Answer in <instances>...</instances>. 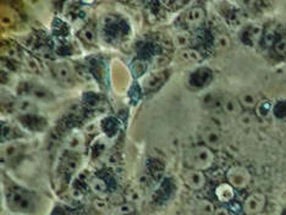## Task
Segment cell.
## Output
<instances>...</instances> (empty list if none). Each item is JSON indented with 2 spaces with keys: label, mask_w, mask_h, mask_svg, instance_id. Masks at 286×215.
Instances as JSON below:
<instances>
[{
  "label": "cell",
  "mask_w": 286,
  "mask_h": 215,
  "mask_svg": "<svg viewBox=\"0 0 286 215\" xmlns=\"http://www.w3.org/2000/svg\"><path fill=\"white\" fill-rule=\"evenodd\" d=\"M56 53H58V54H60V55H64V56L71 55V54L73 53L72 44L69 42L61 43V44L58 47V49H56Z\"/></svg>",
  "instance_id": "cell-34"
},
{
  "label": "cell",
  "mask_w": 286,
  "mask_h": 215,
  "mask_svg": "<svg viewBox=\"0 0 286 215\" xmlns=\"http://www.w3.org/2000/svg\"><path fill=\"white\" fill-rule=\"evenodd\" d=\"M94 205H95V208H97V209H99V210H106L107 209V202L106 200H103V199H97L94 202Z\"/></svg>",
  "instance_id": "cell-39"
},
{
  "label": "cell",
  "mask_w": 286,
  "mask_h": 215,
  "mask_svg": "<svg viewBox=\"0 0 286 215\" xmlns=\"http://www.w3.org/2000/svg\"><path fill=\"white\" fill-rule=\"evenodd\" d=\"M147 166H148L149 175L154 179H159L161 175H163L164 171V164L161 160L157 159V158H149L147 161Z\"/></svg>",
  "instance_id": "cell-20"
},
{
  "label": "cell",
  "mask_w": 286,
  "mask_h": 215,
  "mask_svg": "<svg viewBox=\"0 0 286 215\" xmlns=\"http://www.w3.org/2000/svg\"><path fill=\"white\" fill-rule=\"evenodd\" d=\"M8 205L11 210L18 213H30L35 208L32 196L20 187H13L6 196Z\"/></svg>",
  "instance_id": "cell-3"
},
{
  "label": "cell",
  "mask_w": 286,
  "mask_h": 215,
  "mask_svg": "<svg viewBox=\"0 0 286 215\" xmlns=\"http://www.w3.org/2000/svg\"><path fill=\"white\" fill-rule=\"evenodd\" d=\"M203 104L207 109L211 110H216V109H221V104H223V98L219 95L214 94V93H209L204 97Z\"/></svg>",
  "instance_id": "cell-24"
},
{
  "label": "cell",
  "mask_w": 286,
  "mask_h": 215,
  "mask_svg": "<svg viewBox=\"0 0 286 215\" xmlns=\"http://www.w3.org/2000/svg\"><path fill=\"white\" fill-rule=\"evenodd\" d=\"M214 153L207 145H197L190 148L185 154V163L190 169L203 171L209 169L214 164Z\"/></svg>",
  "instance_id": "cell-2"
},
{
  "label": "cell",
  "mask_w": 286,
  "mask_h": 215,
  "mask_svg": "<svg viewBox=\"0 0 286 215\" xmlns=\"http://www.w3.org/2000/svg\"><path fill=\"white\" fill-rule=\"evenodd\" d=\"M228 182L232 186L233 188L244 190L251 183V174L245 166L236 165L229 169L226 174Z\"/></svg>",
  "instance_id": "cell-5"
},
{
  "label": "cell",
  "mask_w": 286,
  "mask_h": 215,
  "mask_svg": "<svg viewBox=\"0 0 286 215\" xmlns=\"http://www.w3.org/2000/svg\"><path fill=\"white\" fill-rule=\"evenodd\" d=\"M267 198L263 193L253 192L245 199L242 209L246 215H256L263 213L266 208Z\"/></svg>",
  "instance_id": "cell-8"
},
{
  "label": "cell",
  "mask_w": 286,
  "mask_h": 215,
  "mask_svg": "<svg viewBox=\"0 0 286 215\" xmlns=\"http://www.w3.org/2000/svg\"><path fill=\"white\" fill-rule=\"evenodd\" d=\"M181 56H182V60L191 64L199 63V61L202 60L201 52L195 49V48H186V49H182L181 50Z\"/></svg>",
  "instance_id": "cell-22"
},
{
  "label": "cell",
  "mask_w": 286,
  "mask_h": 215,
  "mask_svg": "<svg viewBox=\"0 0 286 215\" xmlns=\"http://www.w3.org/2000/svg\"><path fill=\"white\" fill-rule=\"evenodd\" d=\"M127 196H128V197H127L128 199L132 200V202H136V200H138V198H140V196H138V193L136 192L135 190H130V191H128Z\"/></svg>",
  "instance_id": "cell-40"
},
{
  "label": "cell",
  "mask_w": 286,
  "mask_h": 215,
  "mask_svg": "<svg viewBox=\"0 0 286 215\" xmlns=\"http://www.w3.org/2000/svg\"><path fill=\"white\" fill-rule=\"evenodd\" d=\"M128 35H130V26L125 18L113 14L104 18L102 23V36L107 42L116 44L125 40Z\"/></svg>",
  "instance_id": "cell-1"
},
{
  "label": "cell",
  "mask_w": 286,
  "mask_h": 215,
  "mask_svg": "<svg viewBox=\"0 0 286 215\" xmlns=\"http://www.w3.org/2000/svg\"><path fill=\"white\" fill-rule=\"evenodd\" d=\"M135 212V208L130 203H126V204H121L120 207L116 210V214L118 215H132Z\"/></svg>",
  "instance_id": "cell-37"
},
{
  "label": "cell",
  "mask_w": 286,
  "mask_h": 215,
  "mask_svg": "<svg viewBox=\"0 0 286 215\" xmlns=\"http://www.w3.org/2000/svg\"><path fill=\"white\" fill-rule=\"evenodd\" d=\"M53 76L63 85H70L73 82V71L68 64L59 63L52 66Z\"/></svg>",
  "instance_id": "cell-12"
},
{
  "label": "cell",
  "mask_w": 286,
  "mask_h": 215,
  "mask_svg": "<svg viewBox=\"0 0 286 215\" xmlns=\"http://www.w3.org/2000/svg\"><path fill=\"white\" fill-rule=\"evenodd\" d=\"M23 152V145L18 144V143H13L10 145H6L3 149V158L8 161H11V160H15L18 158L21 157Z\"/></svg>",
  "instance_id": "cell-18"
},
{
  "label": "cell",
  "mask_w": 286,
  "mask_h": 215,
  "mask_svg": "<svg viewBox=\"0 0 286 215\" xmlns=\"http://www.w3.org/2000/svg\"><path fill=\"white\" fill-rule=\"evenodd\" d=\"M237 99L238 102H240V104H241V107L247 109V110L253 109V108L258 104V98H257V95L252 92L242 93Z\"/></svg>",
  "instance_id": "cell-21"
},
{
  "label": "cell",
  "mask_w": 286,
  "mask_h": 215,
  "mask_svg": "<svg viewBox=\"0 0 286 215\" xmlns=\"http://www.w3.org/2000/svg\"><path fill=\"white\" fill-rule=\"evenodd\" d=\"M199 212H201V215H214L215 210L213 209V205L209 202H201L199 204Z\"/></svg>",
  "instance_id": "cell-36"
},
{
  "label": "cell",
  "mask_w": 286,
  "mask_h": 215,
  "mask_svg": "<svg viewBox=\"0 0 286 215\" xmlns=\"http://www.w3.org/2000/svg\"><path fill=\"white\" fill-rule=\"evenodd\" d=\"M25 63H26V66H27L28 70L32 71V72L38 73L40 71L39 63H38L35 58H32V56H26Z\"/></svg>",
  "instance_id": "cell-35"
},
{
  "label": "cell",
  "mask_w": 286,
  "mask_h": 215,
  "mask_svg": "<svg viewBox=\"0 0 286 215\" xmlns=\"http://www.w3.org/2000/svg\"><path fill=\"white\" fill-rule=\"evenodd\" d=\"M214 215H231V213L229 212L228 209H224V208H220V209H216Z\"/></svg>",
  "instance_id": "cell-41"
},
{
  "label": "cell",
  "mask_w": 286,
  "mask_h": 215,
  "mask_svg": "<svg viewBox=\"0 0 286 215\" xmlns=\"http://www.w3.org/2000/svg\"><path fill=\"white\" fill-rule=\"evenodd\" d=\"M37 105L30 99H21L18 100V105H16V111L21 114V115H28V114H37Z\"/></svg>",
  "instance_id": "cell-19"
},
{
  "label": "cell",
  "mask_w": 286,
  "mask_h": 215,
  "mask_svg": "<svg viewBox=\"0 0 286 215\" xmlns=\"http://www.w3.org/2000/svg\"><path fill=\"white\" fill-rule=\"evenodd\" d=\"M53 33L58 38H65L69 35V26L60 18H54L53 21Z\"/></svg>",
  "instance_id": "cell-27"
},
{
  "label": "cell",
  "mask_w": 286,
  "mask_h": 215,
  "mask_svg": "<svg viewBox=\"0 0 286 215\" xmlns=\"http://www.w3.org/2000/svg\"><path fill=\"white\" fill-rule=\"evenodd\" d=\"M169 77V71H159V72H154L149 76L148 78L144 82V92L147 95H151L153 93L158 92L161 87L164 86V83L168 81Z\"/></svg>",
  "instance_id": "cell-9"
},
{
  "label": "cell",
  "mask_w": 286,
  "mask_h": 215,
  "mask_svg": "<svg viewBox=\"0 0 286 215\" xmlns=\"http://www.w3.org/2000/svg\"><path fill=\"white\" fill-rule=\"evenodd\" d=\"M82 137H81L80 135H75L72 136V137H70V140H69L68 142V145L69 148H71L72 150H75V152H77L78 149H81L82 148Z\"/></svg>",
  "instance_id": "cell-33"
},
{
  "label": "cell",
  "mask_w": 286,
  "mask_h": 215,
  "mask_svg": "<svg viewBox=\"0 0 286 215\" xmlns=\"http://www.w3.org/2000/svg\"><path fill=\"white\" fill-rule=\"evenodd\" d=\"M78 166V158L76 157L73 153L66 155L63 160V171L64 173L71 174L76 170V168Z\"/></svg>",
  "instance_id": "cell-25"
},
{
  "label": "cell",
  "mask_w": 286,
  "mask_h": 215,
  "mask_svg": "<svg viewBox=\"0 0 286 215\" xmlns=\"http://www.w3.org/2000/svg\"><path fill=\"white\" fill-rule=\"evenodd\" d=\"M214 45L216 47V49L219 50H226L231 47V40L230 37L226 35H219L218 37L214 38Z\"/></svg>",
  "instance_id": "cell-29"
},
{
  "label": "cell",
  "mask_w": 286,
  "mask_h": 215,
  "mask_svg": "<svg viewBox=\"0 0 286 215\" xmlns=\"http://www.w3.org/2000/svg\"><path fill=\"white\" fill-rule=\"evenodd\" d=\"M78 37H80L81 39H82V42L86 43V44H88V45L94 44L95 43L94 27H93L90 23L86 25L85 27L80 31V33H78Z\"/></svg>",
  "instance_id": "cell-23"
},
{
  "label": "cell",
  "mask_w": 286,
  "mask_h": 215,
  "mask_svg": "<svg viewBox=\"0 0 286 215\" xmlns=\"http://www.w3.org/2000/svg\"><path fill=\"white\" fill-rule=\"evenodd\" d=\"M203 138L204 145H207L208 148L213 149H219L223 144V137H221V133L219 132L215 128H208L203 132L202 135Z\"/></svg>",
  "instance_id": "cell-14"
},
{
  "label": "cell",
  "mask_w": 286,
  "mask_h": 215,
  "mask_svg": "<svg viewBox=\"0 0 286 215\" xmlns=\"http://www.w3.org/2000/svg\"><path fill=\"white\" fill-rule=\"evenodd\" d=\"M90 188L94 192V195L98 196L101 199H103V197H107L109 193V182L107 180V176H101L97 175L90 180L89 183Z\"/></svg>",
  "instance_id": "cell-13"
},
{
  "label": "cell",
  "mask_w": 286,
  "mask_h": 215,
  "mask_svg": "<svg viewBox=\"0 0 286 215\" xmlns=\"http://www.w3.org/2000/svg\"><path fill=\"white\" fill-rule=\"evenodd\" d=\"M18 121L26 130L31 132H43L47 130L48 119L45 116L38 115V114H28V115H20Z\"/></svg>",
  "instance_id": "cell-7"
},
{
  "label": "cell",
  "mask_w": 286,
  "mask_h": 215,
  "mask_svg": "<svg viewBox=\"0 0 286 215\" xmlns=\"http://www.w3.org/2000/svg\"><path fill=\"white\" fill-rule=\"evenodd\" d=\"M206 18V13L201 6H194L183 15V25L188 30H197Z\"/></svg>",
  "instance_id": "cell-10"
},
{
  "label": "cell",
  "mask_w": 286,
  "mask_h": 215,
  "mask_svg": "<svg viewBox=\"0 0 286 215\" xmlns=\"http://www.w3.org/2000/svg\"><path fill=\"white\" fill-rule=\"evenodd\" d=\"M212 81H213V71L206 66H201L191 72L188 77V85L194 90H203Z\"/></svg>",
  "instance_id": "cell-6"
},
{
  "label": "cell",
  "mask_w": 286,
  "mask_h": 215,
  "mask_svg": "<svg viewBox=\"0 0 286 215\" xmlns=\"http://www.w3.org/2000/svg\"><path fill=\"white\" fill-rule=\"evenodd\" d=\"M175 42L179 48H181V49H186V48L191 44V42H192V36L187 32H181L176 36Z\"/></svg>",
  "instance_id": "cell-28"
},
{
  "label": "cell",
  "mask_w": 286,
  "mask_h": 215,
  "mask_svg": "<svg viewBox=\"0 0 286 215\" xmlns=\"http://www.w3.org/2000/svg\"><path fill=\"white\" fill-rule=\"evenodd\" d=\"M83 102H85L86 107L95 109V108L101 107V104L103 103V98L101 95L95 94V93L88 92L83 94Z\"/></svg>",
  "instance_id": "cell-26"
},
{
  "label": "cell",
  "mask_w": 286,
  "mask_h": 215,
  "mask_svg": "<svg viewBox=\"0 0 286 215\" xmlns=\"http://www.w3.org/2000/svg\"><path fill=\"white\" fill-rule=\"evenodd\" d=\"M183 181L188 188L194 191H199L206 186L207 179L204 174L199 170L188 169L183 173Z\"/></svg>",
  "instance_id": "cell-11"
},
{
  "label": "cell",
  "mask_w": 286,
  "mask_h": 215,
  "mask_svg": "<svg viewBox=\"0 0 286 215\" xmlns=\"http://www.w3.org/2000/svg\"><path fill=\"white\" fill-rule=\"evenodd\" d=\"M215 195L220 202L228 203L230 200H232L235 192H233V187L230 183H221V185H219L216 187Z\"/></svg>",
  "instance_id": "cell-17"
},
{
  "label": "cell",
  "mask_w": 286,
  "mask_h": 215,
  "mask_svg": "<svg viewBox=\"0 0 286 215\" xmlns=\"http://www.w3.org/2000/svg\"><path fill=\"white\" fill-rule=\"evenodd\" d=\"M18 94L21 97H32L33 99L42 100V102H53L55 95L49 88L39 83L21 82L18 87Z\"/></svg>",
  "instance_id": "cell-4"
},
{
  "label": "cell",
  "mask_w": 286,
  "mask_h": 215,
  "mask_svg": "<svg viewBox=\"0 0 286 215\" xmlns=\"http://www.w3.org/2000/svg\"><path fill=\"white\" fill-rule=\"evenodd\" d=\"M101 126L104 135L110 138L114 137L118 133L119 128H120V123L118 121V119L113 118V116H108V118L103 119V121L101 123Z\"/></svg>",
  "instance_id": "cell-16"
},
{
  "label": "cell",
  "mask_w": 286,
  "mask_h": 215,
  "mask_svg": "<svg viewBox=\"0 0 286 215\" xmlns=\"http://www.w3.org/2000/svg\"><path fill=\"white\" fill-rule=\"evenodd\" d=\"M221 109H223L224 113L228 114V115L236 116L240 115V113H241V104H240L238 99H236V98L224 97Z\"/></svg>",
  "instance_id": "cell-15"
},
{
  "label": "cell",
  "mask_w": 286,
  "mask_h": 215,
  "mask_svg": "<svg viewBox=\"0 0 286 215\" xmlns=\"http://www.w3.org/2000/svg\"><path fill=\"white\" fill-rule=\"evenodd\" d=\"M16 105H18V100L13 97H5L1 100L3 111L5 110V113H13V111H16Z\"/></svg>",
  "instance_id": "cell-31"
},
{
  "label": "cell",
  "mask_w": 286,
  "mask_h": 215,
  "mask_svg": "<svg viewBox=\"0 0 286 215\" xmlns=\"http://www.w3.org/2000/svg\"><path fill=\"white\" fill-rule=\"evenodd\" d=\"M275 52L278 55L285 56L286 55V38H281L276 42Z\"/></svg>",
  "instance_id": "cell-38"
},
{
  "label": "cell",
  "mask_w": 286,
  "mask_h": 215,
  "mask_svg": "<svg viewBox=\"0 0 286 215\" xmlns=\"http://www.w3.org/2000/svg\"><path fill=\"white\" fill-rule=\"evenodd\" d=\"M256 215H266L264 213H261V214H256Z\"/></svg>",
  "instance_id": "cell-42"
},
{
  "label": "cell",
  "mask_w": 286,
  "mask_h": 215,
  "mask_svg": "<svg viewBox=\"0 0 286 215\" xmlns=\"http://www.w3.org/2000/svg\"><path fill=\"white\" fill-rule=\"evenodd\" d=\"M146 70H147V63L146 61L140 60V59H137L136 61H133V64L131 65V71H132L133 76H135L136 78L140 77V76H142L143 73L146 72Z\"/></svg>",
  "instance_id": "cell-30"
},
{
  "label": "cell",
  "mask_w": 286,
  "mask_h": 215,
  "mask_svg": "<svg viewBox=\"0 0 286 215\" xmlns=\"http://www.w3.org/2000/svg\"><path fill=\"white\" fill-rule=\"evenodd\" d=\"M60 215H63V214H60Z\"/></svg>",
  "instance_id": "cell-43"
},
{
  "label": "cell",
  "mask_w": 286,
  "mask_h": 215,
  "mask_svg": "<svg viewBox=\"0 0 286 215\" xmlns=\"http://www.w3.org/2000/svg\"><path fill=\"white\" fill-rule=\"evenodd\" d=\"M128 95H130L131 103H132V104H137V102L141 99V97H142V90H141L140 86H138L137 83L131 86V90L130 92H128Z\"/></svg>",
  "instance_id": "cell-32"
}]
</instances>
